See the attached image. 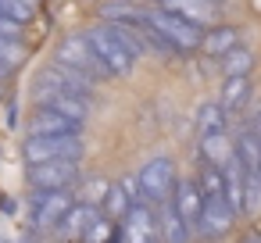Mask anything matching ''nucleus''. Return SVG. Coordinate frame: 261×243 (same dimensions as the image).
Segmentation results:
<instances>
[{
  "instance_id": "nucleus-13",
  "label": "nucleus",
  "mask_w": 261,
  "mask_h": 243,
  "mask_svg": "<svg viewBox=\"0 0 261 243\" xmlns=\"http://www.w3.org/2000/svg\"><path fill=\"white\" fill-rule=\"evenodd\" d=\"M200 157H204V165H211V168H225L232 157H236V143L229 140V132H215V136H200Z\"/></svg>"
},
{
  "instance_id": "nucleus-25",
  "label": "nucleus",
  "mask_w": 261,
  "mask_h": 243,
  "mask_svg": "<svg viewBox=\"0 0 261 243\" xmlns=\"http://www.w3.org/2000/svg\"><path fill=\"white\" fill-rule=\"evenodd\" d=\"M22 58H25V47H22L18 40L0 36V61H4V65H18Z\"/></svg>"
},
{
  "instance_id": "nucleus-19",
  "label": "nucleus",
  "mask_w": 261,
  "mask_h": 243,
  "mask_svg": "<svg viewBox=\"0 0 261 243\" xmlns=\"http://www.w3.org/2000/svg\"><path fill=\"white\" fill-rule=\"evenodd\" d=\"M133 207H136V204H133V197L125 193V186H122V182H111L108 193H104V200H100V214L111 218V222H118V218H125Z\"/></svg>"
},
{
  "instance_id": "nucleus-2",
  "label": "nucleus",
  "mask_w": 261,
  "mask_h": 243,
  "mask_svg": "<svg viewBox=\"0 0 261 243\" xmlns=\"http://www.w3.org/2000/svg\"><path fill=\"white\" fill-rule=\"evenodd\" d=\"M147 29H154L172 50H197V47L204 43V29H200V25H193V22H186L182 15L165 11V8L147 11Z\"/></svg>"
},
{
  "instance_id": "nucleus-9",
  "label": "nucleus",
  "mask_w": 261,
  "mask_h": 243,
  "mask_svg": "<svg viewBox=\"0 0 261 243\" xmlns=\"http://www.w3.org/2000/svg\"><path fill=\"white\" fill-rule=\"evenodd\" d=\"M161 232H158V214L150 211V204H136L129 214H125V225H122V239L125 243H154Z\"/></svg>"
},
{
  "instance_id": "nucleus-31",
  "label": "nucleus",
  "mask_w": 261,
  "mask_h": 243,
  "mask_svg": "<svg viewBox=\"0 0 261 243\" xmlns=\"http://www.w3.org/2000/svg\"><path fill=\"white\" fill-rule=\"evenodd\" d=\"M0 243H8V239H0Z\"/></svg>"
},
{
  "instance_id": "nucleus-8",
  "label": "nucleus",
  "mask_w": 261,
  "mask_h": 243,
  "mask_svg": "<svg viewBox=\"0 0 261 243\" xmlns=\"http://www.w3.org/2000/svg\"><path fill=\"white\" fill-rule=\"evenodd\" d=\"M172 204L175 211L182 214V222L190 225V232L200 229V214H204V197H200V186L193 179H179L175 182V193H172Z\"/></svg>"
},
{
  "instance_id": "nucleus-29",
  "label": "nucleus",
  "mask_w": 261,
  "mask_h": 243,
  "mask_svg": "<svg viewBox=\"0 0 261 243\" xmlns=\"http://www.w3.org/2000/svg\"><path fill=\"white\" fill-rule=\"evenodd\" d=\"M247 243H261V236H250V239H247Z\"/></svg>"
},
{
  "instance_id": "nucleus-7",
  "label": "nucleus",
  "mask_w": 261,
  "mask_h": 243,
  "mask_svg": "<svg viewBox=\"0 0 261 243\" xmlns=\"http://www.w3.org/2000/svg\"><path fill=\"white\" fill-rule=\"evenodd\" d=\"M25 179L33 182V190H68V186L79 179V161L33 165V168H25Z\"/></svg>"
},
{
  "instance_id": "nucleus-10",
  "label": "nucleus",
  "mask_w": 261,
  "mask_h": 243,
  "mask_svg": "<svg viewBox=\"0 0 261 243\" xmlns=\"http://www.w3.org/2000/svg\"><path fill=\"white\" fill-rule=\"evenodd\" d=\"M100 218H104V214H100V207H97V204L79 200V204L65 214V222H61V229H58V232H61L65 239H86V232H90Z\"/></svg>"
},
{
  "instance_id": "nucleus-22",
  "label": "nucleus",
  "mask_w": 261,
  "mask_h": 243,
  "mask_svg": "<svg viewBox=\"0 0 261 243\" xmlns=\"http://www.w3.org/2000/svg\"><path fill=\"white\" fill-rule=\"evenodd\" d=\"M197 186H200V197H204V200H225V175H222L218 168L200 165V179H197ZM225 204H229V200H225Z\"/></svg>"
},
{
  "instance_id": "nucleus-12",
  "label": "nucleus",
  "mask_w": 261,
  "mask_h": 243,
  "mask_svg": "<svg viewBox=\"0 0 261 243\" xmlns=\"http://www.w3.org/2000/svg\"><path fill=\"white\" fill-rule=\"evenodd\" d=\"M232 207L225 204V200H204V214H200V236H207V239H218V236H225L229 229H232Z\"/></svg>"
},
{
  "instance_id": "nucleus-18",
  "label": "nucleus",
  "mask_w": 261,
  "mask_h": 243,
  "mask_svg": "<svg viewBox=\"0 0 261 243\" xmlns=\"http://www.w3.org/2000/svg\"><path fill=\"white\" fill-rule=\"evenodd\" d=\"M40 107H50L54 115L68 118V122H75V125H83L86 115H90V104H86L83 97H47V100H40Z\"/></svg>"
},
{
  "instance_id": "nucleus-26",
  "label": "nucleus",
  "mask_w": 261,
  "mask_h": 243,
  "mask_svg": "<svg viewBox=\"0 0 261 243\" xmlns=\"http://www.w3.org/2000/svg\"><path fill=\"white\" fill-rule=\"evenodd\" d=\"M115 236H118V232H115V222H111V218H100V222L86 232V243H111Z\"/></svg>"
},
{
  "instance_id": "nucleus-23",
  "label": "nucleus",
  "mask_w": 261,
  "mask_h": 243,
  "mask_svg": "<svg viewBox=\"0 0 261 243\" xmlns=\"http://www.w3.org/2000/svg\"><path fill=\"white\" fill-rule=\"evenodd\" d=\"M197 129H200V136L225 132V111H222V104H200V111H197Z\"/></svg>"
},
{
  "instance_id": "nucleus-11",
  "label": "nucleus",
  "mask_w": 261,
  "mask_h": 243,
  "mask_svg": "<svg viewBox=\"0 0 261 243\" xmlns=\"http://www.w3.org/2000/svg\"><path fill=\"white\" fill-rule=\"evenodd\" d=\"M25 129H29V136H79V132H83V125H75V122L54 115L50 107L33 111V118H29Z\"/></svg>"
},
{
  "instance_id": "nucleus-27",
  "label": "nucleus",
  "mask_w": 261,
  "mask_h": 243,
  "mask_svg": "<svg viewBox=\"0 0 261 243\" xmlns=\"http://www.w3.org/2000/svg\"><path fill=\"white\" fill-rule=\"evenodd\" d=\"M18 33H22V25H15L11 18H4V15H0V36H11V40H18Z\"/></svg>"
},
{
  "instance_id": "nucleus-24",
  "label": "nucleus",
  "mask_w": 261,
  "mask_h": 243,
  "mask_svg": "<svg viewBox=\"0 0 261 243\" xmlns=\"http://www.w3.org/2000/svg\"><path fill=\"white\" fill-rule=\"evenodd\" d=\"M243 211H247V214H261V175H247V190H243Z\"/></svg>"
},
{
  "instance_id": "nucleus-5",
  "label": "nucleus",
  "mask_w": 261,
  "mask_h": 243,
  "mask_svg": "<svg viewBox=\"0 0 261 243\" xmlns=\"http://www.w3.org/2000/svg\"><path fill=\"white\" fill-rule=\"evenodd\" d=\"M58 65L68 68V72H75V75H83L86 83L104 79V68L97 65V58H93L86 36H68V40H61V47H58Z\"/></svg>"
},
{
  "instance_id": "nucleus-14",
  "label": "nucleus",
  "mask_w": 261,
  "mask_h": 243,
  "mask_svg": "<svg viewBox=\"0 0 261 243\" xmlns=\"http://www.w3.org/2000/svg\"><path fill=\"white\" fill-rule=\"evenodd\" d=\"M236 157L247 175H261V136L257 129H243L236 136Z\"/></svg>"
},
{
  "instance_id": "nucleus-20",
  "label": "nucleus",
  "mask_w": 261,
  "mask_h": 243,
  "mask_svg": "<svg viewBox=\"0 0 261 243\" xmlns=\"http://www.w3.org/2000/svg\"><path fill=\"white\" fill-rule=\"evenodd\" d=\"M250 68H254V54L247 47H236V50H229L222 58V75L225 79H247Z\"/></svg>"
},
{
  "instance_id": "nucleus-6",
  "label": "nucleus",
  "mask_w": 261,
  "mask_h": 243,
  "mask_svg": "<svg viewBox=\"0 0 261 243\" xmlns=\"http://www.w3.org/2000/svg\"><path fill=\"white\" fill-rule=\"evenodd\" d=\"M33 222L40 229H61L65 214L75 207L68 190H33Z\"/></svg>"
},
{
  "instance_id": "nucleus-15",
  "label": "nucleus",
  "mask_w": 261,
  "mask_h": 243,
  "mask_svg": "<svg viewBox=\"0 0 261 243\" xmlns=\"http://www.w3.org/2000/svg\"><path fill=\"white\" fill-rule=\"evenodd\" d=\"M158 232L165 243H190V225L182 222V214L175 211V204H161V214H158Z\"/></svg>"
},
{
  "instance_id": "nucleus-17",
  "label": "nucleus",
  "mask_w": 261,
  "mask_h": 243,
  "mask_svg": "<svg viewBox=\"0 0 261 243\" xmlns=\"http://www.w3.org/2000/svg\"><path fill=\"white\" fill-rule=\"evenodd\" d=\"M161 4H165V11H175V15H182L186 22H193L200 29L215 18V8L207 0H161Z\"/></svg>"
},
{
  "instance_id": "nucleus-3",
  "label": "nucleus",
  "mask_w": 261,
  "mask_h": 243,
  "mask_svg": "<svg viewBox=\"0 0 261 243\" xmlns=\"http://www.w3.org/2000/svg\"><path fill=\"white\" fill-rule=\"evenodd\" d=\"M25 165H47V161H83V136H29L22 143Z\"/></svg>"
},
{
  "instance_id": "nucleus-1",
  "label": "nucleus",
  "mask_w": 261,
  "mask_h": 243,
  "mask_svg": "<svg viewBox=\"0 0 261 243\" xmlns=\"http://www.w3.org/2000/svg\"><path fill=\"white\" fill-rule=\"evenodd\" d=\"M86 43H90L97 65L104 68V75H118V79H122V75H129V72L136 68V54L111 33V25L90 29V33H86Z\"/></svg>"
},
{
  "instance_id": "nucleus-30",
  "label": "nucleus",
  "mask_w": 261,
  "mask_h": 243,
  "mask_svg": "<svg viewBox=\"0 0 261 243\" xmlns=\"http://www.w3.org/2000/svg\"><path fill=\"white\" fill-rule=\"evenodd\" d=\"M207 4H218V0H207Z\"/></svg>"
},
{
  "instance_id": "nucleus-4",
  "label": "nucleus",
  "mask_w": 261,
  "mask_h": 243,
  "mask_svg": "<svg viewBox=\"0 0 261 243\" xmlns=\"http://www.w3.org/2000/svg\"><path fill=\"white\" fill-rule=\"evenodd\" d=\"M140 190H143V200L147 204H168V197L175 193V165H172V157H165V154H158V157H150L143 168H140Z\"/></svg>"
},
{
  "instance_id": "nucleus-16",
  "label": "nucleus",
  "mask_w": 261,
  "mask_h": 243,
  "mask_svg": "<svg viewBox=\"0 0 261 243\" xmlns=\"http://www.w3.org/2000/svg\"><path fill=\"white\" fill-rule=\"evenodd\" d=\"M240 47V33L232 29V25H215V29H207L204 33V43H200V50L207 54V58H225L229 50H236Z\"/></svg>"
},
{
  "instance_id": "nucleus-21",
  "label": "nucleus",
  "mask_w": 261,
  "mask_h": 243,
  "mask_svg": "<svg viewBox=\"0 0 261 243\" xmlns=\"http://www.w3.org/2000/svg\"><path fill=\"white\" fill-rule=\"evenodd\" d=\"M250 100V79H225L222 86V111H240Z\"/></svg>"
},
{
  "instance_id": "nucleus-28",
  "label": "nucleus",
  "mask_w": 261,
  "mask_h": 243,
  "mask_svg": "<svg viewBox=\"0 0 261 243\" xmlns=\"http://www.w3.org/2000/svg\"><path fill=\"white\" fill-rule=\"evenodd\" d=\"M8 72H11V65H4V61H0V83L8 79Z\"/></svg>"
}]
</instances>
